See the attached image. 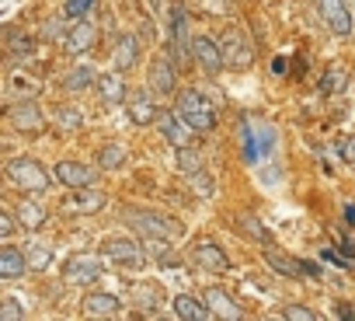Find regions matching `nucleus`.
<instances>
[{
    "instance_id": "nucleus-1",
    "label": "nucleus",
    "mask_w": 355,
    "mask_h": 321,
    "mask_svg": "<svg viewBox=\"0 0 355 321\" xmlns=\"http://www.w3.org/2000/svg\"><path fill=\"white\" fill-rule=\"evenodd\" d=\"M174 112L182 115L196 133H213L216 129V122H220V112H216V105L202 94V91H196V88H185V91H178V101H174Z\"/></svg>"
},
{
    "instance_id": "nucleus-2",
    "label": "nucleus",
    "mask_w": 355,
    "mask_h": 321,
    "mask_svg": "<svg viewBox=\"0 0 355 321\" xmlns=\"http://www.w3.org/2000/svg\"><path fill=\"white\" fill-rule=\"evenodd\" d=\"M125 224L132 231H139L143 238H153V241H174L185 234V224L171 217V213H160V210H125Z\"/></svg>"
},
{
    "instance_id": "nucleus-3",
    "label": "nucleus",
    "mask_w": 355,
    "mask_h": 321,
    "mask_svg": "<svg viewBox=\"0 0 355 321\" xmlns=\"http://www.w3.org/2000/svg\"><path fill=\"white\" fill-rule=\"evenodd\" d=\"M241 133H244V157L251 160V165H258V160L265 154H272L275 143H279L275 129L261 119H241Z\"/></svg>"
},
{
    "instance_id": "nucleus-4",
    "label": "nucleus",
    "mask_w": 355,
    "mask_h": 321,
    "mask_svg": "<svg viewBox=\"0 0 355 321\" xmlns=\"http://www.w3.org/2000/svg\"><path fill=\"white\" fill-rule=\"evenodd\" d=\"M8 179L21 192H46L49 189V172L39 165L35 157H15L11 165H8Z\"/></svg>"
},
{
    "instance_id": "nucleus-5",
    "label": "nucleus",
    "mask_w": 355,
    "mask_h": 321,
    "mask_svg": "<svg viewBox=\"0 0 355 321\" xmlns=\"http://www.w3.org/2000/svg\"><path fill=\"white\" fill-rule=\"evenodd\" d=\"M146 84H150V91H153L157 98H171V94H178V63H174L171 49H167V53H157V56L150 60Z\"/></svg>"
},
{
    "instance_id": "nucleus-6",
    "label": "nucleus",
    "mask_w": 355,
    "mask_h": 321,
    "mask_svg": "<svg viewBox=\"0 0 355 321\" xmlns=\"http://www.w3.org/2000/svg\"><path fill=\"white\" fill-rule=\"evenodd\" d=\"M171 56H174V63L178 67H189V60H192V42H189V15H185V8L178 4H171Z\"/></svg>"
},
{
    "instance_id": "nucleus-7",
    "label": "nucleus",
    "mask_w": 355,
    "mask_h": 321,
    "mask_svg": "<svg viewBox=\"0 0 355 321\" xmlns=\"http://www.w3.org/2000/svg\"><path fill=\"white\" fill-rule=\"evenodd\" d=\"M8 119L18 133H42L46 129V119H42V108L35 105V98H18L8 108Z\"/></svg>"
},
{
    "instance_id": "nucleus-8",
    "label": "nucleus",
    "mask_w": 355,
    "mask_h": 321,
    "mask_svg": "<svg viewBox=\"0 0 355 321\" xmlns=\"http://www.w3.org/2000/svg\"><path fill=\"white\" fill-rule=\"evenodd\" d=\"M101 258L98 255H70L67 258V265H63V283H73V286H80V283H94V279H101Z\"/></svg>"
},
{
    "instance_id": "nucleus-9",
    "label": "nucleus",
    "mask_w": 355,
    "mask_h": 321,
    "mask_svg": "<svg viewBox=\"0 0 355 321\" xmlns=\"http://www.w3.org/2000/svg\"><path fill=\"white\" fill-rule=\"evenodd\" d=\"M192 56H196V63H199L209 77L223 74V67H227L223 46H220V42H213L209 35H196V39H192Z\"/></svg>"
},
{
    "instance_id": "nucleus-10",
    "label": "nucleus",
    "mask_w": 355,
    "mask_h": 321,
    "mask_svg": "<svg viewBox=\"0 0 355 321\" xmlns=\"http://www.w3.org/2000/svg\"><path fill=\"white\" fill-rule=\"evenodd\" d=\"M223 56H227V67H234V70H248L254 63V49L241 28H230L223 35Z\"/></svg>"
},
{
    "instance_id": "nucleus-11",
    "label": "nucleus",
    "mask_w": 355,
    "mask_h": 321,
    "mask_svg": "<svg viewBox=\"0 0 355 321\" xmlns=\"http://www.w3.org/2000/svg\"><path fill=\"white\" fill-rule=\"evenodd\" d=\"M101 255H105L108 262L129 265V269H139V265H143V248H139L136 241H129V238H108V241L101 245Z\"/></svg>"
},
{
    "instance_id": "nucleus-12",
    "label": "nucleus",
    "mask_w": 355,
    "mask_h": 321,
    "mask_svg": "<svg viewBox=\"0 0 355 321\" xmlns=\"http://www.w3.org/2000/svg\"><path fill=\"white\" fill-rule=\"evenodd\" d=\"M313 4H317V15L324 18V25H327L338 39L352 35V15H348V8H345V0H313Z\"/></svg>"
},
{
    "instance_id": "nucleus-13",
    "label": "nucleus",
    "mask_w": 355,
    "mask_h": 321,
    "mask_svg": "<svg viewBox=\"0 0 355 321\" xmlns=\"http://www.w3.org/2000/svg\"><path fill=\"white\" fill-rule=\"evenodd\" d=\"M157 129H160V136H164L174 150H178V147H189V143H192V133H196L178 112H160V115H157Z\"/></svg>"
},
{
    "instance_id": "nucleus-14",
    "label": "nucleus",
    "mask_w": 355,
    "mask_h": 321,
    "mask_svg": "<svg viewBox=\"0 0 355 321\" xmlns=\"http://www.w3.org/2000/svg\"><path fill=\"white\" fill-rule=\"evenodd\" d=\"M153 91L146 88V91H136V94H129L125 98V112H129V122H136V126H153L157 122V115H160V108L153 105Z\"/></svg>"
},
{
    "instance_id": "nucleus-15",
    "label": "nucleus",
    "mask_w": 355,
    "mask_h": 321,
    "mask_svg": "<svg viewBox=\"0 0 355 321\" xmlns=\"http://www.w3.org/2000/svg\"><path fill=\"white\" fill-rule=\"evenodd\" d=\"M94 42H98V28H94V22H87V18H80V22H77L73 28H67V35H63V46H67L70 56H84Z\"/></svg>"
},
{
    "instance_id": "nucleus-16",
    "label": "nucleus",
    "mask_w": 355,
    "mask_h": 321,
    "mask_svg": "<svg viewBox=\"0 0 355 321\" xmlns=\"http://www.w3.org/2000/svg\"><path fill=\"white\" fill-rule=\"evenodd\" d=\"M56 182H63L67 189L94 186V168L80 165V160H60V165H56Z\"/></svg>"
},
{
    "instance_id": "nucleus-17",
    "label": "nucleus",
    "mask_w": 355,
    "mask_h": 321,
    "mask_svg": "<svg viewBox=\"0 0 355 321\" xmlns=\"http://www.w3.org/2000/svg\"><path fill=\"white\" fill-rule=\"evenodd\" d=\"M192 262L202 265V269H209V272H227V269H230V258H227L223 248L213 245V241H199V245L192 248Z\"/></svg>"
},
{
    "instance_id": "nucleus-18",
    "label": "nucleus",
    "mask_w": 355,
    "mask_h": 321,
    "mask_svg": "<svg viewBox=\"0 0 355 321\" xmlns=\"http://www.w3.org/2000/svg\"><path fill=\"white\" fill-rule=\"evenodd\" d=\"M136 56H139V39H136L132 32L119 35V39H115V46H112V67L125 74V70H132V67H136Z\"/></svg>"
},
{
    "instance_id": "nucleus-19",
    "label": "nucleus",
    "mask_w": 355,
    "mask_h": 321,
    "mask_svg": "<svg viewBox=\"0 0 355 321\" xmlns=\"http://www.w3.org/2000/svg\"><path fill=\"white\" fill-rule=\"evenodd\" d=\"M202 297H206V304H209L213 318H227V321H241V318H244V311L237 307V300H234L230 293H223L220 286H209Z\"/></svg>"
},
{
    "instance_id": "nucleus-20",
    "label": "nucleus",
    "mask_w": 355,
    "mask_h": 321,
    "mask_svg": "<svg viewBox=\"0 0 355 321\" xmlns=\"http://www.w3.org/2000/svg\"><path fill=\"white\" fill-rule=\"evenodd\" d=\"M174 314L182 321H206V318H213L206 297H192V293H178L174 297Z\"/></svg>"
},
{
    "instance_id": "nucleus-21",
    "label": "nucleus",
    "mask_w": 355,
    "mask_h": 321,
    "mask_svg": "<svg viewBox=\"0 0 355 321\" xmlns=\"http://www.w3.org/2000/svg\"><path fill=\"white\" fill-rule=\"evenodd\" d=\"M80 307H84V314H91V318H115V314L122 311V300H119L115 293H87V297L80 300Z\"/></svg>"
},
{
    "instance_id": "nucleus-22",
    "label": "nucleus",
    "mask_w": 355,
    "mask_h": 321,
    "mask_svg": "<svg viewBox=\"0 0 355 321\" xmlns=\"http://www.w3.org/2000/svg\"><path fill=\"white\" fill-rule=\"evenodd\" d=\"M28 272V258H25V248H15V245H4L0 248V279H18Z\"/></svg>"
},
{
    "instance_id": "nucleus-23",
    "label": "nucleus",
    "mask_w": 355,
    "mask_h": 321,
    "mask_svg": "<svg viewBox=\"0 0 355 321\" xmlns=\"http://www.w3.org/2000/svg\"><path fill=\"white\" fill-rule=\"evenodd\" d=\"M98 94H101V101H105V105H122V101L129 98V91H125V81H122V70L98 77Z\"/></svg>"
},
{
    "instance_id": "nucleus-24",
    "label": "nucleus",
    "mask_w": 355,
    "mask_h": 321,
    "mask_svg": "<svg viewBox=\"0 0 355 321\" xmlns=\"http://www.w3.org/2000/svg\"><path fill=\"white\" fill-rule=\"evenodd\" d=\"M15 217H18L21 231H39V227L46 224V210H42L35 199H21V203L15 206Z\"/></svg>"
},
{
    "instance_id": "nucleus-25",
    "label": "nucleus",
    "mask_w": 355,
    "mask_h": 321,
    "mask_svg": "<svg viewBox=\"0 0 355 321\" xmlns=\"http://www.w3.org/2000/svg\"><path fill=\"white\" fill-rule=\"evenodd\" d=\"M265 262L279 272V276H289V279H296V276H306V265L303 262H296V258H289L286 252H275V248H268L265 252Z\"/></svg>"
},
{
    "instance_id": "nucleus-26",
    "label": "nucleus",
    "mask_w": 355,
    "mask_h": 321,
    "mask_svg": "<svg viewBox=\"0 0 355 321\" xmlns=\"http://www.w3.org/2000/svg\"><path fill=\"white\" fill-rule=\"evenodd\" d=\"M63 88H67V91H87V88H98V77H94V70H91L87 63H80V67H73V70L63 77Z\"/></svg>"
},
{
    "instance_id": "nucleus-27",
    "label": "nucleus",
    "mask_w": 355,
    "mask_h": 321,
    "mask_svg": "<svg viewBox=\"0 0 355 321\" xmlns=\"http://www.w3.org/2000/svg\"><path fill=\"white\" fill-rule=\"evenodd\" d=\"M80 196H77V210L80 213H98L105 203H108V192L105 189H98V186H84V189H77Z\"/></svg>"
},
{
    "instance_id": "nucleus-28",
    "label": "nucleus",
    "mask_w": 355,
    "mask_h": 321,
    "mask_svg": "<svg viewBox=\"0 0 355 321\" xmlns=\"http://www.w3.org/2000/svg\"><path fill=\"white\" fill-rule=\"evenodd\" d=\"M125 165V147L122 143H105L98 150V168L101 172H119Z\"/></svg>"
},
{
    "instance_id": "nucleus-29",
    "label": "nucleus",
    "mask_w": 355,
    "mask_h": 321,
    "mask_svg": "<svg viewBox=\"0 0 355 321\" xmlns=\"http://www.w3.org/2000/svg\"><path fill=\"white\" fill-rule=\"evenodd\" d=\"M25 258H28V269L42 272V269H49L53 252H49V245H46V241H28V245H25Z\"/></svg>"
},
{
    "instance_id": "nucleus-30",
    "label": "nucleus",
    "mask_w": 355,
    "mask_h": 321,
    "mask_svg": "<svg viewBox=\"0 0 355 321\" xmlns=\"http://www.w3.org/2000/svg\"><path fill=\"white\" fill-rule=\"evenodd\" d=\"M174 160H178V172H185V175H196V172H202V154H199L192 143H189V147H178Z\"/></svg>"
},
{
    "instance_id": "nucleus-31",
    "label": "nucleus",
    "mask_w": 355,
    "mask_h": 321,
    "mask_svg": "<svg viewBox=\"0 0 355 321\" xmlns=\"http://www.w3.org/2000/svg\"><path fill=\"white\" fill-rule=\"evenodd\" d=\"M341 88H345V70H338V67L324 70V77H320V94H338Z\"/></svg>"
},
{
    "instance_id": "nucleus-32",
    "label": "nucleus",
    "mask_w": 355,
    "mask_h": 321,
    "mask_svg": "<svg viewBox=\"0 0 355 321\" xmlns=\"http://www.w3.org/2000/svg\"><path fill=\"white\" fill-rule=\"evenodd\" d=\"M94 4H98V0H67V4H63V15L73 18V22H80V18H87V15L94 11Z\"/></svg>"
},
{
    "instance_id": "nucleus-33",
    "label": "nucleus",
    "mask_w": 355,
    "mask_h": 321,
    "mask_svg": "<svg viewBox=\"0 0 355 321\" xmlns=\"http://www.w3.org/2000/svg\"><path fill=\"white\" fill-rule=\"evenodd\" d=\"M237 224H241V231H244V234H251L254 241H261V245L268 241V231L258 224V217H237Z\"/></svg>"
},
{
    "instance_id": "nucleus-34",
    "label": "nucleus",
    "mask_w": 355,
    "mask_h": 321,
    "mask_svg": "<svg viewBox=\"0 0 355 321\" xmlns=\"http://www.w3.org/2000/svg\"><path fill=\"white\" fill-rule=\"evenodd\" d=\"M56 119H60L67 129H80V126H84V112H77V108H70V105L56 108Z\"/></svg>"
},
{
    "instance_id": "nucleus-35",
    "label": "nucleus",
    "mask_w": 355,
    "mask_h": 321,
    "mask_svg": "<svg viewBox=\"0 0 355 321\" xmlns=\"http://www.w3.org/2000/svg\"><path fill=\"white\" fill-rule=\"evenodd\" d=\"M28 53H32V39L21 35V32H11V56L15 60H25Z\"/></svg>"
},
{
    "instance_id": "nucleus-36",
    "label": "nucleus",
    "mask_w": 355,
    "mask_h": 321,
    "mask_svg": "<svg viewBox=\"0 0 355 321\" xmlns=\"http://www.w3.org/2000/svg\"><path fill=\"white\" fill-rule=\"evenodd\" d=\"M0 318H4V321H18V318H25V311H21V304L15 297H4V300H0Z\"/></svg>"
},
{
    "instance_id": "nucleus-37",
    "label": "nucleus",
    "mask_w": 355,
    "mask_h": 321,
    "mask_svg": "<svg viewBox=\"0 0 355 321\" xmlns=\"http://www.w3.org/2000/svg\"><path fill=\"white\" fill-rule=\"evenodd\" d=\"M18 227H21V224H18V217H15L11 210H0V238H11Z\"/></svg>"
},
{
    "instance_id": "nucleus-38",
    "label": "nucleus",
    "mask_w": 355,
    "mask_h": 321,
    "mask_svg": "<svg viewBox=\"0 0 355 321\" xmlns=\"http://www.w3.org/2000/svg\"><path fill=\"white\" fill-rule=\"evenodd\" d=\"M202 8H206L209 15L223 18V15H230V11H234V0H202Z\"/></svg>"
},
{
    "instance_id": "nucleus-39",
    "label": "nucleus",
    "mask_w": 355,
    "mask_h": 321,
    "mask_svg": "<svg viewBox=\"0 0 355 321\" xmlns=\"http://www.w3.org/2000/svg\"><path fill=\"white\" fill-rule=\"evenodd\" d=\"M192 189H199V196L209 199V196H213V182H209V175H206V172H196V175H192Z\"/></svg>"
},
{
    "instance_id": "nucleus-40",
    "label": "nucleus",
    "mask_w": 355,
    "mask_h": 321,
    "mask_svg": "<svg viewBox=\"0 0 355 321\" xmlns=\"http://www.w3.org/2000/svg\"><path fill=\"white\" fill-rule=\"evenodd\" d=\"M282 314H286L289 321H313V318H317V314H313L310 307H303V304H293V307H286Z\"/></svg>"
},
{
    "instance_id": "nucleus-41",
    "label": "nucleus",
    "mask_w": 355,
    "mask_h": 321,
    "mask_svg": "<svg viewBox=\"0 0 355 321\" xmlns=\"http://www.w3.org/2000/svg\"><path fill=\"white\" fill-rule=\"evenodd\" d=\"M338 154H341L345 165H355V136H345L341 147H338Z\"/></svg>"
},
{
    "instance_id": "nucleus-42",
    "label": "nucleus",
    "mask_w": 355,
    "mask_h": 321,
    "mask_svg": "<svg viewBox=\"0 0 355 321\" xmlns=\"http://www.w3.org/2000/svg\"><path fill=\"white\" fill-rule=\"evenodd\" d=\"M136 300H146V304L153 307V300H157V286H136Z\"/></svg>"
},
{
    "instance_id": "nucleus-43",
    "label": "nucleus",
    "mask_w": 355,
    "mask_h": 321,
    "mask_svg": "<svg viewBox=\"0 0 355 321\" xmlns=\"http://www.w3.org/2000/svg\"><path fill=\"white\" fill-rule=\"evenodd\" d=\"M42 35H46V39H60V35H67V32H63L60 22H46V32H42Z\"/></svg>"
},
{
    "instance_id": "nucleus-44",
    "label": "nucleus",
    "mask_w": 355,
    "mask_h": 321,
    "mask_svg": "<svg viewBox=\"0 0 355 321\" xmlns=\"http://www.w3.org/2000/svg\"><path fill=\"white\" fill-rule=\"evenodd\" d=\"M345 217H348V220L355 224V206H348V210H345Z\"/></svg>"
}]
</instances>
